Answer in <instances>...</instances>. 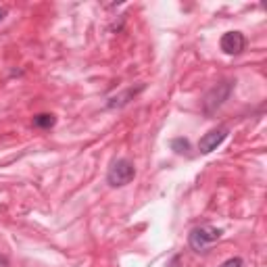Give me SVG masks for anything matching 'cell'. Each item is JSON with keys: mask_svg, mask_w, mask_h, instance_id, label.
Returning <instances> with one entry per match:
<instances>
[{"mask_svg": "<svg viewBox=\"0 0 267 267\" xmlns=\"http://www.w3.org/2000/svg\"><path fill=\"white\" fill-rule=\"evenodd\" d=\"M221 230L219 228H213V226H198L190 232L188 236V242H190V249L196 251V253H202L207 251L211 244H215L219 238H221Z\"/></svg>", "mask_w": 267, "mask_h": 267, "instance_id": "1", "label": "cell"}, {"mask_svg": "<svg viewBox=\"0 0 267 267\" xmlns=\"http://www.w3.org/2000/svg\"><path fill=\"white\" fill-rule=\"evenodd\" d=\"M136 178V167L132 161L127 159H117V161L109 167V174H106V181H109L111 188H121Z\"/></svg>", "mask_w": 267, "mask_h": 267, "instance_id": "2", "label": "cell"}, {"mask_svg": "<svg viewBox=\"0 0 267 267\" xmlns=\"http://www.w3.org/2000/svg\"><path fill=\"white\" fill-rule=\"evenodd\" d=\"M232 90H234V82H230V80L217 84V86H213V88L207 92V96H205V102H202V104H205V113H207V115L215 113L219 106L230 98Z\"/></svg>", "mask_w": 267, "mask_h": 267, "instance_id": "3", "label": "cell"}, {"mask_svg": "<svg viewBox=\"0 0 267 267\" xmlns=\"http://www.w3.org/2000/svg\"><path fill=\"white\" fill-rule=\"evenodd\" d=\"M219 46L226 55H240V52L247 48V38H244L240 31H228V34L221 36Z\"/></svg>", "mask_w": 267, "mask_h": 267, "instance_id": "4", "label": "cell"}, {"mask_svg": "<svg viewBox=\"0 0 267 267\" xmlns=\"http://www.w3.org/2000/svg\"><path fill=\"white\" fill-rule=\"evenodd\" d=\"M228 138V130L226 127H217V130H211V132H207L205 136L200 138V142H198V151L202 153V155H209V153H213L215 148L226 140Z\"/></svg>", "mask_w": 267, "mask_h": 267, "instance_id": "5", "label": "cell"}, {"mask_svg": "<svg viewBox=\"0 0 267 267\" xmlns=\"http://www.w3.org/2000/svg\"><path fill=\"white\" fill-rule=\"evenodd\" d=\"M55 115L50 113H40L34 117V127H38V130H50L52 125H55Z\"/></svg>", "mask_w": 267, "mask_h": 267, "instance_id": "6", "label": "cell"}, {"mask_svg": "<svg viewBox=\"0 0 267 267\" xmlns=\"http://www.w3.org/2000/svg\"><path fill=\"white\" fill-rule=\"evenodd\" d=\"M140 90H142V86H140V88H136V90H134V88H132V90H127V92H123L121 96H115V98H111V102H109V109H113V106H123V104H127V102H130L127 98L136 96Z\"/></svg>", "mask_w": 267, "mask_h": 267, "instance_id": "7", "label": "cell"}, {"mask_svg": "<svg viewBox=\"0 0 267 267\" xmlns=\"http://www.w3.org/2000/svg\"><path fill=\"white\" fill-rule=\"evenodd\" d=\"M172 148H174L176 153L184 155V153L190 151V142L186 140V138H176V140H172Z\"/></svg>", "mask_w": 267, "mask_h": 267, "instance_id": "8", "label": "cell"}, {"mask_svg": "<svg viewBox=\"0 0 267 267\" xmlns=\"http://www.w3.org/2000/svg\"><path fill=\"white\" fill-rule=\"evenodd\" d=\"M221 267H242V259H230V261H226V263H223Z\"/></svg>", "mask_w": 267, "mask_h": 267, "instance_id": "9", "label": "cell"}, {"mask_svg": "<svg viewBox=\"0 0 267 267\" xmlns=\"http://www.w3.org/2000/svg\"><path fill=\"white\" fill-rule=\"evenodd\" d=\"M0 267H8V259L4 257V255H0Z\"/></svg>", "mask_w": 267, "mask_h": 267, "instance_id": "10", "label": "cell"}, {"mask_svg": "<svg viewBox=\"0 0 267 267\" xmlns=\"http://www.w3.org/2000/svg\"><path fill=\"white\" fill-rule=\"evenodd\" d=\"M6 17V6H0V21Z\"/></svg>", "mask_w": 267, "mask_h": 267, "instance_id": "11", "label": "cell"}]
</instances>
